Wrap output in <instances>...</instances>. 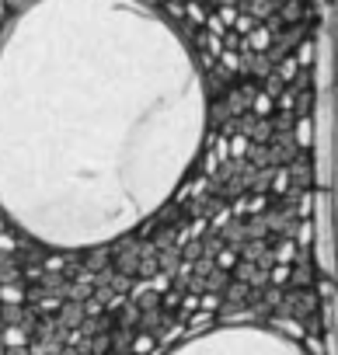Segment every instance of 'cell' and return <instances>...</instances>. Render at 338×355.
<instances>
[{
  "label": "cell",
  "instance_id": "cell-1",
  "mask_svg": "<svg viewBox=\"0 0 338 355\" xmlns=\"http://www.w3.org/2000/svg\"><path fill=\"white\" fill-rule=\"evenodd\" d=\"M210 98L143 0H32L0 39V209L60 251L105 248L192 174Z\"/></svg>",
  "mask_w": 338,
  "mask_h": 355
},
{
  "label": "cell",
  "instance_id": "cell-2",
  "mask_svg": "<svg viewBox=\"0 0 338 355\" xmlns=\"http://www.w3.org/2000/svg\"><path fill=\"white\" fill-rule=\"evenodd\" d=\"M167 355H307V352L282 331L230 324V327L203 331V334L175 345Z\"/></svg>",
  "mask_w": 338,
  "mask_h": 355
}]
</instances>
